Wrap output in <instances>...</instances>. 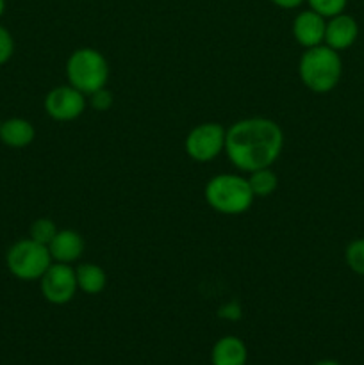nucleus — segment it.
Wrapping results in <instances>:
<instances>
[{"mask_svg": "<svg viewBox=\"0 0 364 365\" xmlns=\"http://www.w3.org/2000/svg\"><path fill=\"white\" fill-rule=\"evenodd\" d=\"M273 6L280 7V9H296V7L302 6L305 0H270Z\"/></svg>", "mask_w": 364, "mask_h": 365, "instance_id": "obj_21", "label": "nucleus"}, {"mask_svg": "<svg viewBox=\"0 0 364 365\" xmlns=\"http://www.w3.org/2000/svg\"><path fill=\"white\" fill-rule=\"evenodd\" d=\"M284 148V132L270 118H245L227 128L225 153L245 173L271 168Z\"/></svg>", "mask_w": 364, "mask_h": 365, "instance_id": "obj_1", "label": "nucleus"}, {"mask_svg": "<svg viewBox=\"0 0 364 365\" xmlns=\"http://www.w3.org/2000/svg\"><path fill=\"white\" fill-rule=\"evenodd\" d=\"M359 36V25L350 14H335L327 21L325 27V45L334 48L335 52L346 50L355 43Z\"/></svg>", "mask_w": 364, "mask_h": 365, "instance_id": "obj_10", "label": "nucleus"}, {"mask_svg": "<svg viewBox=\"0 0 364 365\" xmlns=\"http://www.w3.org/2000/svg\"><path fill=\"white\" fill-rule=\"evenodd\" d=\"M43 298L52 305H66L79 291L75 269L70 264L52 262V266L39 278Z\"/></svg>", "mask_w": 364, "mask_h": 365, "instance_id": "obj_7", "label": "nucleus"}, {"mask_svg": "<svg viewBox=\"0 0 364 365\" xmlns=\"http://www.w3.org/2000/svg\"><path fill=\"white\" fill-rule=\"evenodd\" d=\"M86 106V95L75 89L74 86H57V88L50 89L45 96V110L54 121H61V123H68V121H75L84 114Z\"/></svg>", "mask_w": 364, "mask_h": 365, "instance_id": "obj_8", "label": "nucleus"}, {"mask_svg": "<svg viewBox=\"0 0 364 365\" xmlns=\"http://www.w3.org/2000/svg\"><path fill=\"white\" fill-rule=\"evenodd\" d=\"M325 27H327V21L321 14L313 9L302 11L293 20V38L303 48H313V46L323 45Z\"/></svg>", "mask_w": 364, "mask_h": 365, "instance_id": "obj_9", "label": "nucleus"}, {"mask_svg": "<svg viewBox=\"0 0 364 365\" xmlns=\"http://www.w3.org/2000/svg\"><path fill=\"white\" fill-rule=\"evenodd\" d=\"M248 349L236 335H225L211 349V365H246Z\"/></svg>", "mask_w": 364, "mask_h": 365, "instance_id": "obj_12", "label": "nucleus"}, {"mask_svg": "<svg viewBox=\"0 0 364 365\" xmlns=\"http://www.w3.org/2000/svg\"><path fill=\"white\" fill-rule=\"evenodd\" d=\"M248 184L256 198H268V196H271L277 191L278 177L271 168H263V170L250 173Z\"/></svg>", "mask_w": 364, "mask_h": 365, "instance_id": "obj_15", "label": "nucleus"}, {"mask_svg": "<svg viewBox=\"0 0 364 365\" xmlns=\"http://www.w3.org/2000/svg\"><path fill=\"white\" fill-rule=\"evenodd\" d=\"M314 365H341V364L335 362V360H318Z\"/></svg>", "mask_w": 364, "mask_h": 365, "instance_id": "obj_22", "label": "nucleus"}, {"mask_svg": "<svg viewBox=\"0 0 364 365\" xmlns=\"http://www.w3.org/2000/svg\"><path fill=\"white\" fill-rule=\"evenodd\" d=\"M49 252L54 262L74 264L81 259L84 252V239L77 230L63 228V230H57L56 237L49 245Z\"/></svg>", "mask_w": 364, "mask_h": 365, "instance_id": "obj_11", "label": "nucleus"}, {"mask_svg": "<svg viewBox=\"0 0 364 365\" xmlns=\"http://www.w3.org/2000/svg\"><path fill=\"white\" fill-rule=\"evenodd\" d=\"M75 277H77L79 291H82L84 294H100V292L107 287V274L106 271H103V267H100L98 264H81V266L75 269Z\"/></svg>", "mask_w": 364, "mask_h": 365, "instance_id": "obj_14", "label": "nucleus"}, {"mask_svg": "<svg viewBox=\"0 0 364 365\" xmlns=\"http://www.w3.org/2000/svg\"><path fill=\"white\" fill-rule=\"evenodd\" d=\"M225 135L227 130L216 121L196 125L186 135V153L196 163H211L225 152Z\"/></svg>", "mask_w": 364, "mask_h": 365, "instance_id": "obj_6", "label": "nucleus"}, {"mask_svg": "<svg viewBox=\"0 0 364 365\" xmlns=\"http://www.w3.org/2000/svg\"><path fill=\"white\" fill-rule=\"evenodd\" d=\"M14 39L4 25H0V64H6L13 57Z\"/></svg>", "mask_w": 364, "mask_h": 365, "instance_id": "obj_19", "label": "nucleus"}, {"mask_svg": "<svg viewBox=\"0 0 364 365\" xmlns=\"http://www.w3.org/2000/svg\"><path fill=\"white\" fill-rule=\"evenodd\" d=\"M36 138L34 125L24 118H9L0 125V139L11 148H25Z\"/></svg>", "mask_w": 364, "mask_h": 365, "instance_id": "obj_13", "label": "nucleus"}, {"mask_svg": "<svg viewBox=\"0 0 364 365\" xmlns=\"http://www.w3.org/2000/svg\"><path fill=\"white\" fill-rule=\"evenodd\" d=\"M343 63L339 53L327 45L305 48L298 63V75L302 84L313 93L323 95L339 84Z\"/></svg>", "mask_w": 364, "mask_h": 365, "instance_id": "obj_2", "label": "nucleus"}, {"mask_svg": "<svg viewBox=\"0 0 364 365\" xmlns=\"http://www.w3.org/2000/svg\"><path fill=\"white\" fill-rule=\"evenodd\" d=\"M313 11L321 14L323 18H332L345 11L348 0H305Z\"/></svg>", "mask_w": 364, "mask_h": 365, "instance_id": "obj_18", "label": "nucleus"}, {"mask_svg": "<svg viewBox=\"0 0 364 365\" xmlns=\"http://www.w3.org/2000/svg\"><path fill=\"white\" fill-rule=\"evenodd\" d=\"M109 75L111 70L106 56L91 46L74 50L66 61L68 84L86 96L107 88Z\"/></svg>", "mask_w": 364, "mask_h": 365, "instance_id": "obj_4", "label": "nucleus"}, {"mask_svg": "<svg viewBox=\"0 0 364 365\" xmlns=\"http://www.w3.org/2000/svg\"><path fill=\"white\" fill-rule=\"evenodd\" d=\"M89 102H91V106L95 107L96 110H107L111 106H113V95L103 88L100 89V91L89 95Z\"/></svg>", "mask_w": 364, "mask_h": 365, "instance_id": "obj_20", "label": "nucleus"}, {"mask_svg": "<svg viewBox=\"0 0 364 365\" xmlns=\"http://www.w3.org/2000/svg\"><path fill=\"white\" fill-rule=\"evenodd\" d=\"M7 269L13 277L24 282H34L45 274V271L52 266V255L49 246L29 239H20L9 248L6 257Z\"/></svg>", "mask_w": 364, "mask_h": 365, "instance_id": "obj_5", "label": "nucleus"}, {"mask_svg": "<svg viewBox=\"0 0 364 365\" xmlns=\"http://www.w3.org/2000/svg\"><path fill=\"white\" fill-rule=\"evenodd\" d=\"M203 198L218 214L239 216L252 207L256 196L250 189L248 178L234 173H221L207 180Z\"/></svg>", "mask_w": 364, "mask_h": 365, "instance_id": "obj_3", "label": "nucleus"}, {"mask_svg": "<svg viewBox=\"0 0 364 365\" xmlns=\"http://www.w3.org/2000/svg\"><path fill=\"white\" fill-rule=\"evenodd\" d=\"M57 234V225L54 223L49 217H39L34 223L31 225V230H29V237L32 241L39 242V245L49 246L52 242V239L56 237Z\"/></svg>", "mask_w": 364, "mask_h": 365, "instance_id": "obj_16", "label": "nucleus"}, {"mask_svg": "<svg viewBox=\"0 0 364 365\" xmlns=\"http://www.w3.org/2000/svg\"><path fill=\"white\" fill-rule=\"evenodd\" d=\"M346 264L350 269L364 277V239H353L345 252Z\"/></svg>", "mask_w": 364, "mask_h": 365, "instance_id": "obj_17", "label": "nucleus"}, {"mask_svg": "<svg viewBox=\"0 0 364 365\" xmlns=\"http://www.w3.org/2000/svg\"><path fill=\"white\" fill-rule=\"evenodd\" d=\"M4 11H6V0H0V16L4 14Z\"/></svg>", "mask_w": 364, "mask_h": 365, "instance_id": "obj_23", "label": "nucleus"}, {"mask_svg": "<svg viewBox=\"0 0 364 365\" xmlns=\"http://www.w3.org/2000/svg\"><path fill=\"white\" fill-rule=\"evenodd\" d=\"M0 125H2V121H0Z\"/></svg>", "mask_w": 364, "mask_h": 365, "instance_id": "obj_24", "label": "nucleus"}]
</instances>
